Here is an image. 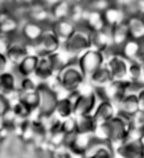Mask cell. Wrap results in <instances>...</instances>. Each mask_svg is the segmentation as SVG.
Masks as SVG:
<instances>
[{
	"instance_id": "obj_9",
	"label": "cell",
	"mask_w": 144,
	"mask_h": 158,
	"mask_svg": "<svg viewBox=\"0 0 144 158\" xmlns=\"http://www.w3.org/2000/svg\"><path fill=\"white\" fill-rule=\"evenodd\" d=\"M30 53H31V46H28L26 43L20 38L19 34H17L15 37L11 38V43H10V46L7 48L5 56H6L10 65L17 66Z\"/></svg>"
},
{
	"instance_id": "obj_38",
	"label": "cell",
	"mask_w": 144,
	"mask_h": 158,
	"mask_svg": "<svg viewBox=\"0 0 144 158\" xmlns=\"http://www.w3.org/2000/svg\"><path fill=\"white\" fill-rule=\"evenodd\" d=\"M10 43H11V38L10 37L0 34V53L1 54H6L7 48L10 46Z\"/></svg>"
},
{
	"instance_id": "obj_33",
	"label": "cell",
	"mask_w": 144,
	"mask_h": 158,
	"mask_svg": "<svg viewBox=\"0 0 144 158\" xmlns=\"http://www.w3.org/2000/svg\"><path fill=\"white\" fill-rule=\"evenodd\" d=\"M39 83L36 80L34 77H26V78H19L18 84V93H28L37 91Z\"/></svg>"
},
{
	"instance_id": "obj_28",
	"label": "cell",
	"mask_w": 144,
	"mask_h": 158,
	"mask_svg": "<svg viewBox=\"0 0 144 158\" xmlns=\"http://www.w3.org/2000/svg\"><path fill=\"white\" fill-rule=\"evenodd\" d=\"M76 119H77V132L79 135H91V136L93 135L98 124L92 114L76 117Z\"/></svg>"
},
{
	"instance_id": "obj_16",
	"label": "cell",
	"mask_w": 144,
	"mask_h": 158,
	"mask_svg": "<svg viewBox=\"0 0 144 158\" xmlns=\"http://www.w3.org/2000/svg\"><path fill=\"white\" fill-rule=\"evenodd\" d=\"M39 56L36 53L31 52L28 56H26L24 59L20 61L17 66H14L15 74L19 78H26V77H34V73L38 66Z\"/></svg>"
},
{
	"instance_id": "obj_15",
	"label": "cell",
	"mask_w": 144,
	"mask_h": 158,
	"mask_svg": "<svg viewBox=\"0 0 144 158\" xmlns=\"http://www.w3.org/2000/svg\"><path fill=\"white\" fill-rule=\"evenodd\" d=\"M116 114H117L116 105L108 99H102L98 102L97 107L92 116L96 119L97 124H102V123H108L109 120H111Z\"/></svg>"
},
{
	"instance_id": "obj_2",
	"label": "cell",
	"mask_w": 144,
	"mask_h": 158,
	"mask_svg": "<svg viewBox=\"0 0 144 158\" xmlns=\"http://www.w3.org/2000/svg\"><path fill=\"white\" fill-rule=\"evenodd\" d=\"M85 86V85H84ZM84 86L79 92L69 94V97L73 102V110H74V117H83V116H90L97 107L99 98L97 92L90 86V89L85 91Z\"/></svg>"
},
{
	"instance_id": "obj_34",
	"label": "cell",
	"mask_w": 144,
	"mask_h": 158,
	"mask_svg": "<svg viewBox=\"0 0 144 158\" xmlns=\"http://www.w3.org/2000/svg\"><path fill=\"white\" fill-rule=\"evenodd\" d=\"M128 80L142 84V65H139L135 61L129 63L128 67Z\"/></svg>"
},
{
	"instance_id": "obj_7",
	"label": "cell",
	"mask_w": 144,
	"mask_h": 158,
	"mask_svg": "<svg viewBox=\"0 0 144 158\" xmlns=\"http://www.w3.org/2000/svg\"><path fill=\"white\" fill-rule=\"evenodd\" d=\"M105 61H106V53L90 48L77 59V64L87 79L92 73L103 67L105 65Z\"/></svg>"
},
{
	"instance_id": "obj_5",
	"label": "cell",
	"mask_w": 144,
	"mask_h": 158,
	"mask_svg": "<svg viewBox=\"0 0 144 158\" xmlns=\"http://www.w3.org/2000/svg\"><path fill=\"white\" fill-rule=\"evenodd\" d=\"M131 119L132 117L117 112V114L111 120L108 122L110 127V144L113 148H117L118 145H121L126 140L130 130Z\"/></svg>"
},
{
	"instance_id": "obj_21",
	"label": "cell",
	"mask_w": 144,
	"mask_h": 158,
	"mask_svg": "<svg viewBox=\"0 0 144 158\" xmlns=\"http://www.w3.org/2000/svg\"><path fill=\"white\" fill-rule=\"evenodd\" d=\"M112 80L113 79H112L111 74L104 65L103 67L98 69L96 72L92 73L91 76L86 79V83L91 86L95 91H100L110 85Z\"/></svg>"
},
{
	"instance_id": "obj_12",
	"label": "cell",
	"mask_w": 144,
	"mask_h": 158,
	"mask_svg": "<svg viewBox=\"0 0 144 158\" xmlns=\"http://www.w3.org/2000/svg\"><path fill=\"white\" fill-rule=\"evenodd\" d=\"M44 25H40L38 23H34L32 20H26L21 23L19 30V37L26 43L28 46H34L40 37L43 35V32L45 30Z\"/></svg>"
},
{
	"instance_id": "obj_27",
	"label": "cell",
	"mask_w": 144,
	"mask_h": 158,
	"mask_svg": "<svg viewBox=\"0 0 144 158\" xmlns=\"http://www.w3.org/2000/svg\"><path fill=\"white\" fill-rule=\"evenodd\" d=\"M56 118L59 120H65L71 117H74V110H73V102H72L69 96H65L63 98H59L56 110H54V114Z\"/></svg>"
},
{
	"instance_id": "obj_31",
	"label": "cell",
	"mask_w": 144,
	"mask_h": 158,
	"mask_svg": "<svg viewBox=\"0 0 144 158\" xmlns=\"http://www.w3.org/2000/svg\"><path fill=\"white\" fill-rule=\"evenodd\" d=\"M51 59H52V63L57 72L60 71L61 69H64V67H66V66H69L70 64L76 61V59H73L69 53H66L63 48L60 51H58V52H56L54 54H52L51 56Z\"/></svg>"
},
{
	"instance_id": "obj_10",
	"label": "cell",
	"mask_w": 144,
	"mask_h": 158,
	"mask_svg": "<svg viewBox=\"0 0 144 158\" xmlns=\"http://www.w3.org/2000/svg\"><path fill=\"white\" fill-rule=\"evenodd\" d=\"M27 19L38 23L40 25L49 26L52 19L50 14V8L44 1H32L27 5Z\"/></svg>"
},
{
	"instance_id": "obj_23",
	"label": "cell",
	"mask_w": 144,
	"mask_h": 158,
	"mask_svg": "<svg viewBox=\"0 0 144 158\" xmlns=\"http://www.w3.org/2000/svg\"><path fill=\"white\" fill-rule=\"evenodd\" d=\"M112 39V51H121V48L130 40V34L128 31L126 23H122L117 26H113L110 28Z\"/></svg>"
},
{
	"instance_id": "obj_18",
	"label": "cell",
	"mask_w": 144,
	"mask_h": 158,
	"mask_svg": "<svg viewBox=\"0 0 144 158\" xmlns=\"http://www.w3.org/2000/svg\"><path fill=\"white\" fill-rule=\"evenodd\" d=\"M50 26L53 30V32L56 33V35L59 38V40L61 41V44H64L66 40L70 39L78 28V26L70 19L53 21Z\"/></svg>"
},
{
	"instance_id": "obj_22",
	"label": "cell",
	"mask_w": 144,
	"mask_h": 158,
	"mask_svg": "<svg viewBox=\"0 0 144 158\" xmlns=\"http://www.w3.org/2000/svg\"><path fill=\"white\" fill-rule=\"evenodd\" d=\"M118 113H122L129 117H133L139 112L138 98L136 93H128L116 104Z\"/></svg>"
},
{
	"instance_id": "obj_37",
	"label": "cell",
	"mask_w": 144,
	"mask_h": 158,
	"mask_svg": "<svg viewBox=\"0 0 144 158\" xmlns=\"http://www.w3.org/2000/svg\"><path fill=\"white\" fill-rule=\"evenodd\" d=\"M50 158H70V155H69V151L66 148L59 146L51 153Z\"/></svg>"
},
{
	"instance_id": "obj_42",
	"label": "cell",
	"mask_w": 144,
	"mask_h": 158,
	"mask_svg": "<svg viewBox=\"0 0 144 158\" xmlns=\"http://www.w3.org/2000/svg\"><path fill=\"white\" fill-rule=\"evenodd\" d=\"M0 119H1V117H0Z\"/></svg>"
},
{
	"instance_id": "obj_6",
	"label": "cell",
	"mask_w": 144,
	"mask_h": 158,
	"mask_svg": "<svg viewBox=\"0 0 144 158\" xmlns=\"http://www.w3.org/2000/svg\"><path fill=\"white\" fill-rule=\"evenodd\" d=\"M61 47H63L61 41L49 25L45 27L43 35L40 37L38 43L34 46H31V50H33L37 56L41 57V56H52L56 52L60 51Z\"/></svg>"
},
{
	"instance_id": "obj_20",
	"label": "cell",
	"mask_w": 144,
	"mask_h": 158,
	"mask_svg": "<svg viewBox=\"0 0 144 158\" xmlns=\"http://www.w3.org/2000/svg\"><path fill=\"white\" fill-rule=\"evenodd\" d=\"M84 158H115V148L109 143H102L93 139Z\"/></svg>"
},
{
	"instance_id": "obj_8",
	"label": "cell",
	"mask_w": 144,
	"mask_h": 158,
	"mask_svg": "<svg viewBox=\"0 0 144 158\" xmlns=\"http://www.w3.org/2000/svg\"><path fill=\"white\" fill-rule=\"evenodd\" d=\"M129 60H126L118 51H111L106 53L105 67L110 72L113 80H126Z\"/></svg>"
},
{
	"instance_id": "obj_25",
	"label": "cell",
	"mask_w": 144,
	"mask_h": 158,
	"mask_svg": "<svg viewBox=\"0 0 144 158\" xmlns=\"http://www.w3.org/2000/svg\"><path fill=\"white\" fill-rule=\"evenodd\" d=\"M126 26L130 34V39L143 41L144 40V19L141 15H130L126 20Z\"/></svg>"
},
{
	"instance_id": "obj_26",
	"label": "cell",
	"mask_w": 144,
	"mask_h": 158,
	"mask_svg": "<svg viewBox=\"0 0 144 158\" xmlns=\"http://www.w3.org/2000/svg\"><path fill=\"white\" fill-rule=\"evenodd\" d=\"M72 10V2L65 1V0H60V1H54L53 5L50 6V14H51V19L53 21H58V20L70 19V14Z\"/></svg>"
},
{
	"instance_id": "obj_14",
	"label": "cell",
	"mask_w": 144,
	"mask_h": 158,
	"mask_svg": "<svg viewBox=\"0 0 144 158\" xmlns=\"http://www.w3.org/2000/svg\"><path fill=\"white\" fill-rule=\"evenodd\" d=\"M18 84L19 77L13 71H5L0 73V94L11 97L13 94H18Z\"/></svg>"
},
{
	"instance_id": "obj_36",
	"label": "cell",
	"mask_w": 144,
	"mask_h": 158,
	"mask_svg": "<svg viewBox=\"0 0 144 158\" xmlns=\"http://www.w3.org/2000/svg\"><path fill=\"white\" fill-rule=\"evenodd\" d=\"M12 107V103L8 97L0 94V117L4 116L6 112H8Z\"/></svg>"
},
{
	"instance_id": "obj_24",
	"label": "cell",
	"mask_w": 144,
	"mask_h": 158,
	"mask_svg": "<svg viewBox=\"0 0 144 158\" xmlns=\"http://www.w3.org/2000/svg\"><path fill=\"white\" fill-rule=\"evenodd\" d=\"M103 14H104L105 23H106L108 27H110V28L124 23L128 18L124 10L119 6L117 2H112L111 6L109 7Z\"/></svg>"
},
{
	"instance_id": "obj_1",
	"label": "cell",
	"mask_w": 144,
	"mask_h": 158,
	"mask_svg": "<svg viewBox=\"0 0 144 158\" xmlns=\"http://www.w3.org/2000/svg\"><path fill=\"white\" fill-rule=\"evenodd\" d=\"M54 84L59 90L64 91L66 96L79 92L86 84V77L79 69L77 60L57 72L54 77Z\"/></svg>"
},
{
	"instance_id": "obj_11",
	"label": "cell",
	"mask_w": 144,
	"mask_h": 158,
	"mask_svg": "<svg viewBox=\"0 0 144 158\" xmlns=\"http://www.w3.org/2000/svg\"><path fill=\"white\" fill-rule=\"evenodd\" d=\"M115 155L119 158H144V140L126 139L115 148Z\"/></svg>"
},
{
	"instance_id": "obj_17",
	"label": "cell",
	"mask_w": 144,
	"mask_h": 158,
	"mask_svg": "<svg viewBox=\"0 0 144 158\" xmlns=\"http://www.w3.org/2000/svg\"><path fill=\"white\" fill-rule=\"evenodd\" d=\"M82 26L85 27L90 33L104 31L105 28H108V25H106L104 19V14L102 13V12L89 10V8L86 11L85 18H84V21H83Z\"/></svg>"
},
{
	"instance_id": "obj_35",
	"label": "cell",
	"mask_w": 144,
	"mask_h": 158,
	"mask_svg": "<svg viewBox=\"0 0 144 158\" xmlns=\"http://www.w3.org/2000/svg\"><path fill=\"white\" fill-rule=\"evenodd\" d=\"M61 129L65 135H77V119L76 117H71L69 119L63 120Z\"/></svg>"
},
{
	"instance_id": "obj_32",
	"label": "cell",
	"mask_w": 144,
	"mask_h": 158,
	"mask_svg": "<svg viewBox=\"0 0 144 158\" xmlns=\"http://www.w3.org/2000/svg\"><path fill=\"white\" fill-rule=\"evenodd\" d=\"M17 98L23 100L27 106H30L32 109V111H38L39 110V104H40V99L38 91H34V92H28V93H18L17 94Z\"/></svg>"
},
{
	"instance_id": "obj_3",
	"label": "cell",
	"mask_w": 144,
	"mask_h": 158,
	"mask_svg": "<svg viewBox=\"0 0 144 158\" xmlns=\"http://www.w3.org/2000/svg\"><path fill=\"white\" fill-rule=\"evenodd\" d=\"M66 53H69L73 59H78L82 54L91 48V33L84 26H78L76 33L69 40H66L61 47Z\"/></svg>"
},
{
	"instance_id": "obj_4",
	"label": "cell",
	"mask_w": 144,
	"mask_h": 158,
	"mask_svg": "<svg viewBox=\"0 0 144 158\" xmlns=\"http://www.w3.org/2000/svg\"><path fill=\"white\" fill-rule=\"evenodd\" d=\"M40 104L38 110V118H49L54 114V110L59 100L57 90H54L49 84H39L38 89Z\"/></svg>"
},
{
	"instance_id": "obj_39",
	"label": "cell",
	"mask_w": 144,
	"mask_h": 158,
	"mask_svg": "<svg viewBox=\"0 0 144 158\" xmlns=\"http://www.w3.org/2000/svg\"><path fill=\"white\" fill-rule=\"evenodd\" d=\"M137 98H138V105H139V112L144 113V85H142L139 87L137 92Z\"/></svg>"
},
{
	"instance_id": "obj_19",
	"label": "cell",
	"mask_w": 144,
	"mask_h": 158,
	"mask_svg": "<svg viewBox=\"0 0 144 158\" xmlns=\"http://www.w3.org/2000/svg\"><path fill=\"white\" fill-rule=\"evenodd\" d=\"M91 48L104 53L111 52L112 39H111L110 27L105 28L104 31L91 33Z\"/></svg>"
},
{
	"instance_id": "obj_40",
	"label": "cell",
	"mask_w": 144,
	"mask_h": 158,
	"mask_svg": "<svg viewBox=\"0 0 144 158\" xmlns=\"http://www.w3.org/2000/svg\"><path fill=\"white\" fill-rule=\"evenodd\" d=\"M8 65H10V63H8V60H7L6 56L0 53V73L7 71Z\"/></svg>"
},
{
	"instance_id": "obj_13",
	"label": "cell",
	"mask_w": 144,
	"mask_h": 158,
	"mask_svg": "<svg viewBox=\"0 0 144 158\" xmlns=\"http://www.w3.org/2000/svg\"><path fill=\"white\" fill-rule=\"evenodd\" d=\"M57 74L54 65L51 59V56H41L39 57L38 66L34 73V78L39 84H47L50 80H53Z\"/></svg>"
},
{
	"instance_id": "obj_30",
	"label": "cell",
	"mask_w": 144,
	"mask_h": 158,
	"mask_svg": "<svg viewBox=\"0 0 144 158\" xmlns=\"http://www.w3.org/2000/svg\"><path fill=\"white\" fill-rule=\"evenodd\" d=\"M11 110H12V112L14 113V116L17 117V119H18L19 122L31 119L32 114L34 113L30 106H27L23 100H20V99H18V98L15 100V103L12 104Z\"/></svg>"
},
{
	"instance_id": "obj_29",
	"label": "cell",
	"mask_w": 144,
	"mask_h": 158,
	"mask_svg": "<svg viewBox=\"0 0 144 158\" xmlns=\"http://www.w3.org/2000/svg\"><path fill=\"white\" fill-rule=\"evenodd\" d=\"M119 52L126 60L133 61L139 56V53L142 52V41L130 39L121 48Z\"/></svg>"
},
{
	"instance_id": "obj_41",
	"label": "cell",
	"mask_w": 144,
	"mask_h": 158,
	"mask_svg": "<svg viewBox=\"0 0 144 158\" xmlns=\"http://www.w3.org/2000/svg\"><path fill=\"white\" fill-rule=\"evenodd\" d=\"M142 84L144 85V64L142 65Z\"/></svg>"
}]
</instances>
